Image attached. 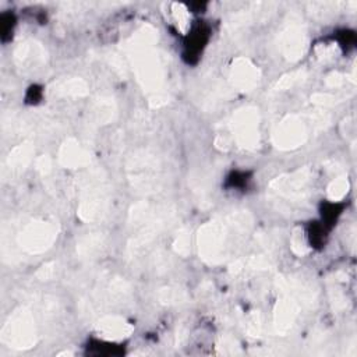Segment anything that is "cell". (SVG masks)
<instances>
[{"mask_svg":"<svg viewBox=\"0 0 357 357\" xmlns=\"http://www.w3.org/2000/svg\"><path fill=\"white\" fill-rule=\"evenodd\" d=\"M1 342L13 349H29L36 342L33 319L29 311L15 312L1 329Z\"/></svg>","mask_w":357,"mask_h":357,"instance_id":"1","label":"cell"},{"mask_svg":"<svg viewBox=\"0 0 357 357\" xmlns=\"http://www.w3.org/2000/svg\"><path fill=\"white\" fill-rule=\"evenodd\" d=\"M53 229L43 222L31 223L21 231V247L29 251H42L53 240Z\"/></svg>","mask_w":357,"mask_h":357,"instance_id":"2","label":"cell"},{"mask_svg":"<svg viewBox=\"0 0 357 357\" xmlns=\"http://www.w3.org/2000/svg\"><path fill=\"white\" fill-rule=\"evenodd\" d=\"M95 331L106 340H121L131 335L132 326L120 317H105L98 321Z\"/></svg>","mask_w":357,"mask_h":357,"instance_id":"3","label":"cell"},{"mask_svg":"<svg viewBox=\"0 0 357 357\" xmlns=\"http://www.w3.org/2000/svg\"><path fill=\"white\" fill-rule=\"evenodd\" d=\"M257 113L254 109L240 112L234 119V128L237 130V139L244 146H254L257 142Z\"/></svg>","mask_w":357,"mask_h":357,"instance_id":"4","label":"cell"},{"mask_svg":"<svg viewBox=\"0 0 357 357\" xmlns=\"http://www.w3.org/2000/svg\"><path fill=\"white\" fill-rule=\"evenodd\" d=\"M304 135L305 132L301 121L297 120L296 117H289L284 121H282L280 127L275 132V141L278 146L290 148L300 144Z\"/></svg>","mask_w":357,"mask_h":357,"instance_id":"5","label":"cell"},{"mask_svg":"<svg viewBox=\"0 0 357 357\" xmlns=\"http://www.w3.org/2000/svg\"><path fill=\"white\" fill-rule=\"evenodd\" d=\"M233 81L241 89L251 88L258 79V71L247 60H238L233 67Z\"/></svg>","mask_w":357,"mask_h":357,"instance_id":"6","label":"cell"},{"mask_svg":"<svg viewBox=\"0 0 357 357\" xmlns=\"http://www.w3.org/2000/svg\"><path fill=\"white\" fill-rule=\"evenodd\" d=\"M60 160L66 166H79L88 160V155L74 142H67L63 146Z\"/></svg>","mask_w":357,"mask_h":357,"instance_id":"7","label":"cell"},{"mask_svg":"<svg viewBox=\"0 0 357 357\" xmlns=\"http://www.w3.org/2000/svg\"><path fill=\"white\" fill-rule=\"evenodd\" d=\"M29 153H31V148L26 145L15 148L13 151V153H10V156H8V167L11 170L24 167L29 160Z\"/></svg>","mask_w":357,"mask_h":357,"instance_id":"8","label":"cell"},{"mask_svg":"<svg viewBox=\"0 0 357 357\" xmlns=\"http://www.w3.org/2000/svg\"><path fill=\"white\" fill-rule=\"evenodd\" d=\"M347 191V181L344 178H339L336 181H333L331 185H329V197L335 201V199H339L342 198Z\"/></svg>","mask_w":357,"mask_h":357,"instance_id":"9","label":"cell"}]
</instances>
